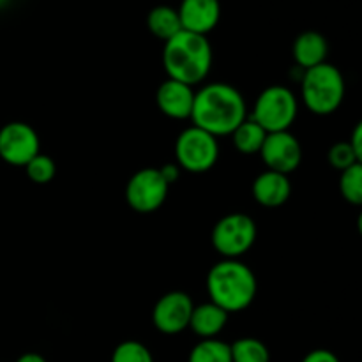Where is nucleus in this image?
Instances as JSON below:
<instances>
[{
    "label": "nucleus",
    "mask_w": 362,
    "mask_h": 362,
    "mask_svg": "<svg viewBox=\"0 0 362 362\" xmlns=\"http://www.w3.org/2000/svg\"><path fill=\"white\" fill-rule=\"evenodd\" d=\"M247 119V106L243 94L230 83L214 81L194 92L191 120L193 126L212 136H232L233 131Z\"/></svg>",
    "instance_id": "1"
},
{
    "label": "nucleus",
    "mask_w": 362,
    "mask_h": 362,
    "mask_svg": "<svg viewBox=\"0 0 362 362\" xmlns=\"http://www.w3.org/2000/svg\"><path fill=\"white\" fill-rule=\"evenodd\" d=\"M163 67L172 80L191 87L202 83L212 67V46L207 35L180 30L168 39L163 48Z\"/></svg>",
    "instance_id": "2"
},
{
    "label": "nucleus",
    "mask_w": 362,
    "mask_h": 362,
    "mask_svg": "<svg viewBox=\"0 0 362 362\" xmlns=\"http://www.w3.org/2000/svg\"><path fill=\"white\" fill-rule=\"evenodd\" d=\"M257 278L253 271L235 258H223L211 267L207 274V292L211 303L225 310L226 313H239L257 297Z\"/></svg>",
    "instance_id": "3"
},
{
    "label": "nucleus",
    "mask_w": 362,
    "mask_h": 362,
    "mask_svg": "<svg viewBox=\"0 0 362 362\" xmlns=\"http://www.w3.org/2000/svg\"><path fill=\"white\" fill-rule=\"evenodd\" d=\"M346 85L341 71L332 64L324 62L303 71L300 98L304 106L315 115H331L341 106Z\"/></svg>",
    "instance_id": "4"
},
{
    "label": "nucleus",
    "mask_w": 362,
    "mask_h": 362,
    "mask_svg": "<svg viewBox=\"0 0 362 362\" xmlns=\"http://www.w3.org/2000/svg\"><path fill=\"white\" fill-rule=\"evenodd\" d=\"M299 113V103L288 87L272 85L260 92L253 106L251 119L264 127L265 133L290 131Z\"/></svg>",
    "instance_id": "5"
},
{
    "label": "nucleus",
    "mask_w": 362,
    "mask_h": 362,
    "mask_svg": "<svg viewBox=\"0 0 362 362\" xmlns=\"http://www.w3.org/2000/svg\"><path fill=\"white\" fill-rule=\"evenodd\" d=\"M218 138L197 126L184 129L175 141V161L180 170L189 173H205L218 163Z\"/></svg>",
    "instance_id": "6"
},
{
    "label": "nucleus",
    "mask_w": 362,
    "mask_h": 362,
    "mask_svg": "<svg viewBox=\"0 0 362 362\" xmlns=\"http://www.w3.org/2000/svg\"><path fill=\"white\" fill-rule=\"evenodd\" d=\"M255 240H257L255 219L243 212L226 214L212 228V246L223 258L239 260L253 247Z\"/></svg>",
    "instance_id": "7"
},
{
    "label": "nucleus",
    "mask_w": 362,
    "mask_h": 362,
    "mask_svg": "<svg viewBox=\"0 0 362 362\" xmlns=\"http://www.w3.org/2000/svg\"><path fill=\"white\" fill-rule=\"evenodd\" d=\"M170 184L159 168H144L134 173L126 186V200L134 212L151 214L156 212L168 197Z\"/></svg>",
    "instance_id": "8"
},
{
    "label": "nucleus",
    "mask_w": 362,
    "mask_h": 362,
    "mask_svg": "<svg viewBox=\"0 0 362 362\" xmlns=\"http://www.w3.org/2000/svg\"><path fill=\"white\" fill-rule=\"evenodd\" d=\"M41 152L39 134L25 122H9L0 129V159L13 166H23Z\"/></svg>",
    "instance_id": "9"
},
{
    "label": "nucleus",
    "mask_w": 362,
    "mask_h": 362,
    "mask_svg": "<svg viewBox=\"0 0 362 362\" xmlns=\"http://www.w3.org/2000/svg\"><path fill=\"white\" fill-rule=\"evenodd\" d=\"M194 304L186 292H168L156 303L152 324L163 334H179L189 327Z\"/></svg>",
    "instance_id": "10"
},
{
    "label": "nucleus",
    "mask_w": 362,
    "mask_h": 362,
    "mask_svg": "<svg viewBox=\"0 0 362 362\" xmlns=\"http://www.w3.org/2000/svg\"><path fill=\"white\" fill-rule=\"evenodd\" d=\"M260 158L267 170L288 175L299 168L303 161V147L290 131L267 133V138L262 145Z\"/></svg>",
    "instance_id": "11"
},
{
    "label": "nucleus",
    "mask_w": 362,
    "mask_h": 362,
    "mask_svg": "<svg viewBox=\"0 0 362 362\" xmlns=\"http://www.w3.org/2000/svg\"><path fill=\"white\" fill-rule=\"evenodd\" d=\"M182 30L207 35L216 28L221 18L219 0H182L179 9Z\"/></svg>",
    "instance_id": "12"
},
{
    "label": "nucleus",
    "mask_w": 362,
    "mask_h": 362,
    "mask_svg": "<svg viewBox=\"0 0 362 362\" xmlns=\"http://www.w3.org/2000/svg\"><path fill=\"white\" fill-rule=\"evenodd\" d=\"M156 103L163 115L175 120L191 119L194 103V90L191 85L168 78L163 81L156 94Z\"/></svg>",
    "instance_id": "13"
},
{
    "label": "nucleus",
    "mask_w": 362,
    "mask_h": 362,
    "mask_svg": "<svg viewBox=\"0 0 362 362\" xmlns=\"http://www.w3.org/2000/svg\"><path fill=\"white\" fill-rule=\"evenodd\" d=\"M290 194H292V184L285 173L265 170L253 182V197L262 207H281Z\"/></svg>",
    "instance_id": "14"
},
{
    "label": "nucleus",
    "mask_w": 362,
    "mask_h": 362,
    "mask_svg": "<svg viewBox=\"0 0 362 362\" xmlns=\"http://www.w3.org/2000/svg\"><path fill=\"white\" fill-rule=\"evenodd\" d=\"M329 53L327 39L315 30H306L299 34L293 41L292 55L296 60L297 67L300 71L311 69L315 66H320L325 62Z\"/></svg>",
    "instance_id": "15"
},
{
    "label": "nucleus",
    "mask_w": 362,
    "mask_h": 362,
    "mask_svg": "<svg viewBox=\"0 0 362 362\" xmlns=\"http://www.w3.org/2000/svg\"><path fill=\"white\" fill-rule=\"evenodd\" d=\"M226 322H228V313L209 300V303L194 306L193 313H191L189 329L202 339H211L216 338L226 327Z\"/></svg>",
    "instance_id": "16"
},
{
    "label": "nucleus",
    "mask_w": 362,
    "mask_h": 362,
    "mask_svg": "<svg viewBox=\"0 0 362 362\" xmlns=\"http://www.w3.org/2000/svg\"><path fill=\"white\" fill-rule=\"evenodd\" d=\"M147 28L161 41H168L182 30L179 11L170 6H156L147 14Z\"/></svg>",
    "instance_id": "17"
},
{
    "label": "nucleus",
    "mask_w": 362,
    "mask_h": 362,
    "mask_svg": "<svg viewBox=\"0 0 362 362\" xmlns=\"http://www.w3.org/2000/svg\"><path fill=\"white\" fill-rule=\"evenodd\" d=\"M267 133L264 127L258 126L253 119H246L235 131L232 133L233 147L240 152V154H260L262 145H264Z\"/></svg>",
    "instance_id": "18"
},
{
    "label": "nucleus",
    "mask_w": 362,
    "mask_h": 362,
    "mask_svg": "<svg viewBox=\"0 0 362 362\" xmlns=\"http://www.w3.org/2000/svg\"><path fill=\"white\" fill-rule=\"evenodd\" d=\"M187 362H232V350L228 343L218 338L202 339L193 346Z\"/></svg>",
    "instance_id": "19"
},
{
    "label": "nucleus",
    "mask_w": 362,
    "mask_h": 362,
    "mask_svg": "<svg viewBox=\"0 0 362 362\" xmlns=\"http://www.w3.org/2000/svg\"><path fill=\"white\" fill-rule=\"evenodd\" d=\"M232 362H269L271 354L265 343L257 338H240L230 345Z\"/></svg>",
    "instance_id": "20"
},
{
    "label": "nucleus",
    "mask_w": 362,
    "mask_h": 362,
    "mask_svg": "<svg viewBox=\"0 0 362 362\" xmlns=\"http://www.w3.org/2000/svg\"><path fill=\"white\" fill-rule=\"evenodd\" d=\"M339 191L349 204L362 207V163H356L341 172Z\"/></svg>",
    "instance_id": "21"
},
{
    "label": "nucleus",
    "mask_w": 362,
    "mask_h": 362,
    "mask_svg": "<svg viewBox=\"0 0 362 362\" xmlns=\"http://www.w3.org/2000/svg\"><path fill=\"white\" fill-rule=\"evenodd\" d=\"M25 172H27V177L34 184H48L52 182L53 177H55L57 165L49 156L39 152L35 158H32L30 161L25 165Z\"/></svg>",
    "instance_id": "22"
},
{
    "label": "nucleus",
    "mask_w": 362,
    "mask_h": 362,
    "mask_svg": "<svg viewBox=\"0 0 362 362\" xmlns=\"http://www.w3.org/2000/svg\"><path fill=\"white\" fill-rule=\"evenodd\" d=\"M112 362H154V357L144 343L129 339L113 350Z\"/></svg>",
    "instance_id": "23"
},
{
    "label": "nucleus",
    "mask_w": 362,
    "mask_h": 362,
    "mask_svg": "<svg viewBox=\"0 0 362 362\" xmlns=\"http://www.w3.org/2000/svg\"><path fill=\"white\" fill-rule=\"evenodd\" d=\"M327 159L329 165L334 170H338V172H345L346 168H350V166L357 163L356 152H354L350 141H338V144L332 145L329 148Z\"/></svg>",
    "instance_id": "24"
},
{
    "label": "nucleus",
    "mask_w": 362,
    "mask_h": 362,
    "mask_svg": "<svg viewBox=\"0 0 362 362\" xmlns=\"http://www.w3.org/2000/svg\"><path fill=\"white\" fill-rule=\"evenodd\" d=\"M303 362H339V359L331 352V350L318 349L308 354V356L303 359Z\"/></svg>",
    "instance_id": "25"
},
{
    "label": "nucleus",
    "mask_w": 362,
    "mask_h": 362,
    "mask_svg": "<svg viewBox=\"0 0 362 362\" xmlns=\"http://www.w3.org/2000/svg\"><path fill=\"white\" fill-rule=\"evenodd\" d=\"M350 145H352L354 152H356L357 163H362V120L356 124L352 131V136H350Z\"/></svg>",
    "instance_id": "26"
},
{
    "label": "nucleus",
    "mask_w": 362,
    "mask_h": 362,
    "mask_svg": "<svg viewBox=\"0 0 362 362\" xmlns=\"http://www.w3.org/2000/svg\"><path fill=\"white\" fill-rule=\"evenodd\" d=\"M159 172H161V175L165 177V180L170 184V186H172V184L175 182L180 175V168L177 163H170V165L161 166V168H159Z\"/></svg>",
    "instance_id": "27"
},
{
    "label": "nucleus",
    "mask_w": 362,
    "mask_h": 362,
    "mask_svg": "<svg viewBox=\"0 0 362 362\" xmlns=\"http://www.w3.org/2000/svg\"><path fill=\"white\" fill-rule=\"evenodd\" d=\"M16 362H46V359L42 356H39V354L28 352V354H23V356L18 357Z\"/></svg>",
    "instance_id": "28"
},
{
    "label": "nucleus",
    "mask_w": 362,
    "mask_h": 362,
    "mask_svg": "<svg viewBox=\"0 0 362 362\" xmlns=\"http://www.w3.org/2000/svg\"><path fill=\"white\" fill-rule=\"evenodd\" d=\"M357 230H359V233H361V237H362V211H361L359 218H357Z\"/></svg>",
    "instance_id": "29"
},
{
    "label": "nucleus",
    "mask_w": 362,
    "mask_h": 362,
    "mask_svg": "<svg viewBox=\"0 0 362 362\" xmlns=\"http://www.w3.org/2000/svg\"><path fill=\"white\" fill-rule=\"evenodd\" d=\"M4 2H6V0H0V6H4Z\"/></svg>",
    "instance_id": "30"
}]
</instances>
